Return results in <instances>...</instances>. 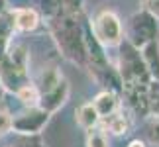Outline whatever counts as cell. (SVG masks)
Masks as SVG:
<instances>
[{
  "mask_svg": "<svg viewBox=\"0 0 159 147\" xmlns=\"http://www.w3.org/2000/svg\"><path fill=\"white\" fill-rule=\"evenodd\" d=\"M47 32L53 38L59 53L69 63L77 65L79 69L87 71L89 59H87V45H84V26L87 18L81 14L71 16H57L45 20Z\"/></svg>",
  "mask_w": 159,
  "mask_h": 147,
  "instance_id": "obj_1",
  "label": "cell"
},
{
  "mask_svg": "<svg viewBox=\"0 0 159 147\" xmlns=\"http://www.w3.org/2000/svg\"><path fill=\"white\" fill-rule=\"evenodd\" d=\"M116 49H118V61H116L114 67H116V71H118L120 81H122V88L148 84L151 78H149V73L143 65L139 49L132 47L130 43H126V41H122Z\"/></svg>",
  "mask_w": 159,
  "mask_h": 147,
  "instance_id": "obj_2",
  "label": "cell"
},
{
  "mask_svg": "<svg viewBox=\"0 0 159 147\" xmlns=\"http://www.w3.org/2000/svg\"><path fill=\"white\" fill-rule=\"evenodd\" d=\"M90 32L96 38V41L108 51V49H116L122 41H124V24H122L120 16L114 10H100L96 12L93 20H89Z\"/></svg>",
  "mask_w": 159,
  "mask_h": 147,
  "instance_id": "obj_3",
  "label": "cell"
},
{
  "mask_svg": "<svg viewBox=\"0 0 159 147\" xmlns=\"http://www.w3.org/2000/svg\"><path fill=\"white\" fill-rule=\"evenodd\" d=\"M157 35H159V22L149 12L142 8L134 12L124 24V41L136 49H142L149 41L157 39Z\"/></svg>",
  "mask_w": 159,
  "mask_h": 147,
  "instance_id": "obj_4",
  "label": "cell"
},
{
  "mask_svg": "<svg viewBox=\"0 0 159 147\" xmlns=\"http://www.w3.org/2000/svg\"><path fill=\"white\" fill-rule=\"evenodd\" d=\"M49 116L45 110H41L39 106L26 108L24 112L12 116L10 120V131H14L16 136H39L41 130L47 126Z\"/></svg>",
  "mask_w": 159,
  "mask_h": 147,
  "instance_id": "obj_5",
  "label": "cell"
},
{
  "mask_svg": "<svg viewBox=\"0 0 159 147\" xmlns=\"http://www.w3.org/2000/svg\"><path fill=\"white\" fill-rule=\"evenodd\" d=\"M132 126H134L132 114L124 106L118 108L116 112H112L110 116H106V118H100V124H98V127L106 136H118V137L130 133Z\"/></svg>",
  "mask_w": 159,
  "mask_h": 147,
  "instance_id": "obj_6",
  "label": "cell"
},
{
  "mask_svg": "<svg viewBox=\"0 0 159 147\" xmlns=\"http://www.w3.org/2000/svg\"><path fill=\"white\" fill-rule=\"evenodd\" d=\"M84 0H39V14L41 18H57L81 14Z\"/></svg>",
  "mask_w": 159,
  "mask_h": 147,
  "instance_id": "obj_7",
  "label": "cell"
},
{
  "mask_svg": "<svg viewBox=\"0 0 159 147\" xmlns=\"http://www.w3.org/2000/svg\"><path fill=\"white\" fill-rule=\"evenodd\" d=\"M69 94H71V87H69V82H67V78H63L55 88H51L49 92H45V94L39 96V104H38V106L41 110H45L47 114H55L59 108H63L67 104Z\"/></svg>",
  "mask_w": 159,
  "mask_h": 147,
  "instance_id": "obj_8",
  "label": "cell"
},
{
  "mask_svg": "<svg viewBox=\"0 0 159 147\" xmlns=\"http://www.w3.org/2000/svg\"><path fill=\"white\" fill-rule=\"evenodd\" d=\"M90 77L96 84H100L102 90H112V92H122V81L118 77V71L112 63H108L104 67H93L89 69Z\"/></svg>",
  "mask_w": 159,
  "mask_h": 147,
  "instance_id": "obj_9",
  "label": "cell"
},
{
  "mask_svg": "<svg viewBox=\"0 0 159 147\" xmlns=\"http://www.w3.org/2000/svg\"><path fill=\"white\" fill-rule=\"evenodd\" d=\"M12 18H14V28L20 33H32L41 26V14L39 10L32 8H14L12 10Z\"/></svg>",
  "mask_w": 159,
  "mask_h": 147,
  "instance_id": "obj_10",
  "label": "cell"
},
{
  "mask_svg": "<svg viewBox=\"0 0 159 147\" xmlns=\"http://www.w3.org/2000/svg\"><path fill=\"white\" fill-rule=\"evenodd\" d=\"M16 28H14V18H12V8H6L0 12V63L6 59L10 47H12V39H14Z\"/></svg>",
  "mask_w": 159,
  "mask_h": 147,
  "instance_id": "obj_11",
  "label": "cell"
},
{
  "mask_svg": "<svg viewBox=\"0 0 159 147\" xmlns=\"http://www.w3.org/2000/svg\"><path fill=\"white\" fill-rule=\"evenodd\" d=\"M94 110L98 112L100 118H106L112 112H116L118 108H122V98L118 92H112V90H100L98 94L94 96L93 100Z\"/></svg>",
  "mask_w": 159,
  "mask_h": 147,
  "instance_id": "obj_12",
  "label": "cell"
},
{
  "mask_svg": "<svg viewBox=\"0 0 159 147\" xmlns=\"http://www.w3.org/2000/svg\"><path fill=\"white\" fill-rule=\"evenodd\" d=\"M139 53H142L143 65L149 73V78L159 81V39H153L148 45H143L139 49Z\"/></svg>",
  "mask_w": 159,
  "mask_h": 147,
  "instance_id": "obj_13",
  "label": "cell"
},
{
  "mask_svg": "<svg viewBox=\"0 0 159 147\" xmlns=\"http://www.w3.org/2000/svg\"><path fill=\"white\" fill-rule=\"evenodd\" d=\"M75 122H77V126L81 127V130H84V131L93 130V127H98L100 116L94 110L93 102H84V104H81V106L75 110Z\"/></svg>",
  "mask_w": 159,
  "mask_h": 147,
  "instance_id": "obj_14",
  "label": "cell"
},
{
  "mask_svg": "<svg viewBox=\"0 0 159 147\" xmlns=\"http://www.w3.org/2000/svg\"><path fill=\"white\" fill-rule=\"evenodd\" d=\"M63 78H65L63 73H61L57 67H43L41 73H39V77H38V81H32V82L35 84V88L39 90V96H41V94L49 92L51 88H55Z\"/></svg>",
  "mask_w": 159,
  "mask_h": 147,
  "instance_id": "obj_15",
  "label": "cell"
},
{
  "mask_svg": "<svg viewBox=\"0 0 159 147\" xmlns=\"http://www.w3.org/2000/svg\"><path fill=\"white\" fill-rule=\"evenodd\" d=\"M14 96H16L26 108H34V106H38V104H39V90L35 88L34 82H28L26 87H22Z\"/></svg>",
  "mask_w": 159,
  "mask_h": 147,
  "instance_id": "obj_16",
  "label": "cell"
},
{
  "mask_svg": "<svg viewBox=\"0 0 159 147\" xmlns=\"http://www.w3.org/2000/svg\"><path fill=\"white\" fill-rule=\"evenodd\" d=\"M145 98H148V118L159 116V81H149L148 82Z\"/></svg>",
  "mask_w": 159,
  "mask_h": 147,
  "instance_id": "obj_17",
  "label": "cell"
},
{
  "mask_svg": "<svg viewBox=\"0 0 159 147\" xmlns=\"http://www.w3.org/2000/svg\"><path fill=\"white\" fill-rule=\"evenodd\" d=\"M84 147H110L108 136L100 127H93V130L87 131V137H84Z\"/></svg>",
  "mask_w": 159,
  "mask_h": 147,
  "instance_id": "obj_18",
  "label": "cell"
},
{
  "mask_svg": "<svg viewBox=\"0 0 159 147\" xmlns=\"http://www.w3.org/2000/svg\"><path fill=\"white\" fill-rule=\"evenodd\" d=\"M6 147H43V143H41L39 136H18Z\"/></svg>",
  "mask_w": 159,
  "mask_h": 147,
  "instance_id": "obj_19",
  "label": "cell"
},
{
  "mask_svg": "<svg viewBox=\"0 0 159 147\" xmlns=\"http://www.w3.org/2000/svg\"><path fill=\"white\" fill-rule=\"evenodd\" d=\"M149 126H148V139L151 143L159 145V116H153V118H148Z\"/></svg>",
  "mask_w": 159,
  "mask_h": 147,
  "instance_id": "obj_20",
  "label": "cell"
},
{
  "mask_svg": "<svg viewBox=\"0 0 159 147\" xmlns=\"http://www.w3.org/2000/svg\"><path fill=\"white\" fill-rule=\"evenodd\" d=\"M139 4H142V10L149 12L159 22V0H139Z\"/></svg>",
  "mask_w": 159,
  "mask_h": 147,
  "instance_id": "obj_21",
  "label": "cell"
},
{
  "mask_svg": "<svg viewBox=\"0 0 159 147\" xmlns=\"http://www.w3.org/2000/svg\"><path fill=\"white\" fill-rule=\"evenodd\" d=\"M128 147H148V143H145L143 139H132V141L128 143Z\"/></svg>",
  "mask_w": 159,
  "mask_h": 147,
  "instance_id": "obj_22",
  "label": "cell"
}]
</instances>
